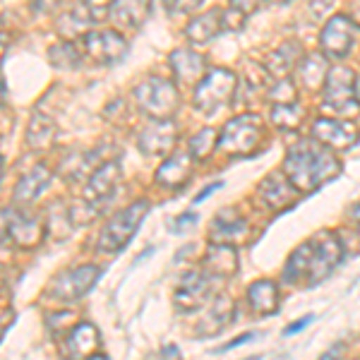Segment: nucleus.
Returning a JSON list of instances; mask_svg holds the SVG:
<instances>
[{
  "label": "nucleus",
  "mask_w": 360,
  "mask_h": 360,
  "mask_svg": "<svg viewBox=\"0 0 360 360\" xmlns=\"http://www.w3.org/2000/svg\"><path fill=\"white\" fill-rule=\"evenodd\" d=\"M341 257H344V248H341L339 238L332 231H322L312 240L303 243L288 257L286 269H283V281L298 283L307 278L310 283H319L339 266Z\"/></svg>",
  "instance_id": "1"
},
{
  "label": "nucleus",
  "mask_w": 360,
  "mask_h": 360,
  "mask_svg": "<svg viewBox=\"0 0 360 360\" xmlns=\"http://www.w3.org/2000/svg\"><path fill=\"white\" fill-rule=\"evenodd\" d=\"M339 171L341 164L334 152L315 137L293 147L283 161V173L298 190H317L319 185L339 176Z\"/></svg>",
  "instance_id": "2"
},
{
  "label": "nucleus",
  "mask_w": 360,
  "mask_h": 360,
  "mask_svg": "<svg viewBox=\"0 0 360 360\" xmlns=\"http://www.w3.org/2000/svg\"><path fill=\"white\" fill-rule=\"evenodd\" d=\"M264 139V123L257 113H243L224 125L217 147L229 156H250Z\"/></svg>",
  "instance_id": "3"
},
{
  "label": "nucleus",
  "mask_w": 360,
  "mask_h": 360,
  "mask_svg": "<svg viewBox=\"0 0 360 360\" xmlns=\"http://www.w3.org/2000/svg\"><path fill=\"white\" fill-rule=\"evenodd\" d=\"M238 91V77L229 68H212L195 86V108L200 113H217L231 106Z\"/></svg>",
  "instance_id": "4"
},
{
  "label": "nucleus",
  "mask_w": 360,
  "mask_h": 360,
  "mask_svg": "<svg viewBox=\"0 0 360 360\" xmlns=\"http://www.w3.org/2000/svg\"><path fill=\"white\" fill-rule=\"evenodd\" d=\"M135 101L139 111L147 113L152 120H164L171 118L180 106V91L173 79L166 77H152L142 79L135 86Z\"/></svg>",
  "instance_id": "5"
},
{
  "label": "nucleus",
  "mask_w": 360,
  "mask_h": 360,
  "mask_svg": "<svg viewBox=\"0 0 360 360\" xmlns=\"http://www.w3.org/2000/svg\"><path fill=\"white\" fill-rule=\"evenodd\" d=\"M149 214V202L139 200L135 205L125 207L123 212H118L115 217L103 226L101 236H98V250L101 252H120L130 238L137 233L139 224L144 221V217Z\"/></svg>",
  "instance_id": "6"
},
{
  "label": "nucleus",
  "mask_w": 360,
  "mask_h": 360,
  "mask_svg": "<svg viewBox=\"0 0 360 360\" xmlns=\"http://www.w3.org/2000/svg\"><path fill=\"white\" fill-rule=\"evenodd\" d=\"M356 34L358 25L353 22V17L348 15H332L327 22L322 25L319 32V49L327 58H346L351 53L353 44H356Z\"/></svg>",
  "instance_id": "7"
},
{
  "label": "nucleus",
  "mask_w": 360,
  "mask_h": 360,
  "mask_svg": "<svg viewBox=\"0 0 360 360\" xmlns=\"http://www.w3.org/2000/svg\"><path fill=\"white\" fill-rule=\"evenodd\" d=\"M84 53L98 65H115L123 60L127 53V41L118 29H101V32H89L82 37Z\"/></svg>",
  "instance_id": "8"
},
{
  "label": "nucleus",
  "mask_w": 360,
  "mask_h": 360,
  "mask_svg": "<svg viewBox=\"0 0 360 360\" xmlns=\"http://www.w3.org/2000/svg\"><path fill=\"white\" fill-rule=\"evenodd\" d=\"M98 276H101V269L94 264L77 266V269H70L65 274L58 276L56 281L51 283L49 293L53 295V298L63 300V303H72V300L82 298V295L94 286Z\"/></svg>",
  "instance_id": "9"
},
{
  "label": "nucleus",
  "mask_w": 360,
  "mask_h": 360,
  "mask_svg": "<svg viewBox=\"0 0 360 360\" xmlns=\"http://www.w3.org/2000/svg\"><path fill=\"white\" fill-rule=\"evenodd\" d=\"M312 137L327 144L329 149H351L358 142L360 132L351 120L327 115V118H319L312 123Z\"/></svg>",
  "instance_id": "10"
},
{
  "label": "nucleus",
  "mask_w": 360,
  "mask_h": 360,
  "mask_svg": "<svg viewBox=\"0 0 360 360\" xmlns=\"http://www.w3.org/2000/svg\"><path fill=\"white\" fill-rule=\"evenodd\" d=\"M178 139L176 125L171 123V118L164 120H152L137 137V147L144 156H164L173 149Z\"/></svg>",
  "instance_id": "11"
},
{
  "label": "nucleus",
  "mask_w": 360,
  "mask_h": 360,
  "mask_svg": "<svg viewBox=\"0 0 360 360\" xmlns=\"http://www.w3.org/2000/svg\"><path fill=\"white\" fill-rule=\"evenodd\" d=\"M120 176H123V171H120L118 161H106V164L96 166L91 171L89 180H86V188H84L86 202H91L94 207H101L106 200H111L120 183Z\"/></svg>",
  "instance_id": "12"
},
{
  "label": "nucleus",
  "mask_w": 360,
  "mask_h": 360,
  "mask_svg": "<svg viewBox=\"0 0 360 360\" xmlns=\"http://www.w3.org/2000/svg\"><path fill=\"white\" fill-rule=\"evenodd\" d=\"M212 274L207 271H193L183 278V283L178 286L176 291V305L183 307V310L193 312L197 307H202L212 298Z\"/></svg>",
  "instance_id": "13"
},
{
  "label": "nucleus",
  "mask_w": 360,
  "mask_h": 360,
  "mask_svg": "<svg viewBox=\"0 0 360 360\" xmlns=\"http://www.w3.org/2000/svg\"><path fill=\"white\" fill-rule=\"evenodd\" d=\"M51 180H53V173H51L49 166L37 164L29 173L20 178V183L15 185V193H13V205L17 207H27L32 205L34 200H39L46 190H49Z\"/></svg>",
  "instance_id": "14"
},
{
  "label": "nucleus",
  "mask_w": 360,
  "mask_h": 360,
  "mask_svg": "<svg viewBox=\"0 0 360 360\" xmlns=\"http://www.w3.org/2000/svg\"><path fill=\"white\" fill-rule=\"evenodd\" d=\"M168 65H171L173 77L185 84H193L207 75V56L197 53L193 49H176L168 56Z\"/></svg>",
  "instance_id": "15"
},
{
  "label": "nucleus",
  "mask_w": 360,
  "mask_h": 360,
  "mask_svg": "<svg viewBox=\"0 0 360 360\" xmlns=\"http://www.w3.org/2000/svg\"><path fill=\"white\" fill-rule=\"evenodd\" d=\"M101 336L96 327L89 322H79L75 329H70L65 339V353L72 358H106L101 351Z\"/></svg>",
  "instance_id": "16"
},
{
  "label": "nucleus",
  "mask_w": 360,
  "mask_h": 360,
  "mask_svg": "<svg viewBox=\"0 0 360 360\" xmlns=\"http://www.w3.org/2000/svg\"><path fill=\"white\" fill-rule=\"evenodd\" d=\"M149 15V0H113L108 5V20L118 32L139 29Z\"/></svg>",
  "instance_id": "17"
},
{
  "label": "nucleus",
  "mask_w": 360,
  "mask_h": 360,
  "mask_svg": "<svg viewBox=\"0 0 360 360\" xmlns=\"http://www.w3.org/2000/svg\"><path fill=\"white\" fill-rule=\"evenodd\" d=\"M193 173V154L190 152H178L173 156H168L164 164L156 171V185L168 190H180L185 183L190 180Z\"/></svg>",
  "instance_id": "18"
},
{
  "label": "nucleus",
  "mask_w": 360,
  "mask_h": 360,
  "mask_svg": "<svg viewBox=\"0 0 360 360\" xmlns=\"http://www.w3.org/2000/svg\"><path fill=\"white\" fill-rule=\"evenodd\" d=\"M293 72H295V79H298V86H303L305 91H317L327 82L329 60L322 51H319V53H305L298 60Z\"/></svg>",
  "instance_id": "19"
},
{
  "label": "nucleus",
  "mask_w": 360,
  "mask_h": 360,
  "mask_svg": "<svg viewBox=\"0 0 360 360\" xmlns=\"http://www.w3.org/2000/svg\"><path fill=\"white\" fill-rule=\"evenodd\" d=\"M44 240V224L39 217L25 212V209H13L10 217V243H17L22 248L39 245Z\"/></svg>",
  "instance_id": "20"
},
{
  "label": "nucleus",
  "mask_w": 360,
  "mask_h": 360,
  "mask_svg": "<svg viewBox=\"0 0 360 360\" xmlns=\"http://www.w3.org/2000/svg\"><path fill=\"white\" fill-rule=\"evenodd\" d=\"M205 271L214 278H229L238 271V252L231 243H212L205 252Z\"/></svg>",
  "instance_id": "21"
},
{
  "label": "nucleus",
  "mask_w": 360,
  "mask_h": 360,
  "mask_svg": "<svg viewBox=\"0 0 360 360\" xmlns=\"http://www.w3.org/2000/svg\"><path fill=\"white\" fill-rule=\"evenodd\" d=\"M183 34L190 44H200V46L212 44L219 34H224L221 10L214 8V10H209V13H202V15L193 17V20L188 22V27L183 29Z\"/></svg>",
  "instance_id": "22"
},
{
  "label": "nucleus",
  "mask_w": 360,
  "mask_h": 360,
  "mask_svg": "<svg viewBox=\"0 0 360 360\" xmlns=\"http://www.w3.org/2000/svg\"><path fill=\"white\" fill-rule=\"evenodd\" d=\"M96 20H98V17L94 15V10H91L86 3L75 5L72 10H68V13H63L60 17H58V32H60L63 39L72 41V39L89 34L91 25H94Z\"/></svg>",
  "instance_id": "23"
},
{
  "label": "nucleus",
  "mask_w": 360,
  "mask_h": 360,
  "mask_svg": "<svg viewBox=\"0 0 360 360\" xmlns=\"http://www.w3.org/2000/svg\"><path fill=\"white\" fill-rule=\"evenodd\" d=\"M295 185L288 180V176L283 171H276L271 176H266L262 183H259V195L264 197V202L269 205L271 209H278L288 202L295 200Z\"/></svg>",
  "instance_id": "24"
},
{
  "label": "nucleus",
  "mask_w": 360,
  "mask_h": 360,
  "mask_svg": "<svg viewBox=\"0 0 360 360\" xmlns=\"http://www.w3.org/2000/svg\"><path fill=\"white\" fill-rule=\"evenodd\" d=\"M231 319H233V300H231L229 295H217L214 303L209 305L205 319H202L200 327H197V334L200 336L221 334L231 324Z\"/></svg>",
  "instance_id": "25"
},
{
  "label": "nucleus",
  "mask_w": 360,
  "mask_h": 360,
  "mask_svg": "<svg viewBox=\"0 0 360 360\" xmlns=\"http://www.w3.org/2000/svg\"><path fill=\"white\" fill-rule=\"evenodd\" d=\"M303 46L295 44V41H286L278 51H274L269 58L264 60V68L269 75H274V77H288V72H293L295 65H298V60L303 58Z\"/></svg>",
  "instance_id": "26"
},
{
  "label": "nucleus",
  "mask_w": 360,
  "mask_h": 360,
  "mask_svg": "<svg viewBox=\"0 0 360 360\" xmlns=\"http://www.w3.org/2000/svg\"><path fill=\"white\" fill-rule=\"evenodd\" d=\"M248 303L257 315H271L278 310V288L269 278H259L248 288Z\"/></svg>",
  "instance_id": "27"
},
{
  "label": "nucleus",
  "mask_w": 360,
  "mask_h": 360,
  "mask_svg": "<svg viewBox=\"0 0 360 360\" xmlns=\"http://www.w3.org/2000/svg\"><path fill=\"white\" fill-rule=\"evenodd\" d=\"M56 123L51 118H46L44 113H37L29 123L27 130V144L32 149H49L56 142Z\"/></svg>",
  "instance_id": "28"
},
{
  "label": "nucleus",
  "mask_w": 360,
  "mask_h": 360,
  "mask_svg": "<svg viewBox=\"0 0 360 360\" xmlns=\"http://www.w3.org/2000/svg\"><path fill=\"white\" fill-rule=\"evenodd\" d=\"M245 233H248V224L243 219L226 221V224H221V219H214L209 238H212V243H231V245H236V243H240L245 238Z\"/></svg>",
  "instance_id": "29"
},
{
  "label": "nucleus",
  "mask_w": 360,
  "mask_h": 360,
  "mask_svg": "<svg viewBox=\"0 0 360 360\" xmlns=\"http://www.w3.org/2000/svg\"><path fill=\"white\" fill-rule=\"evenodd\" d=\"M305 118V111L298 106V103H274L271 108V123L281 130H295Z\"/></svg>",
  "instance_id": "30"
},
{
  "label": "nucleus",
  "mask_w": 360,
  "mask_h": 360,
  "mask_svg": "<svg viewBox=\"0 0 360 360\" xmlns=\"http://www.w3.org/2000/svg\"><path fill=\"white\" fill-rule=\"evenodd\" d=\"M49 60L53 63V68H58V70H77L82 65V56H79V51L75 49V44L68 41V39L49 51Z\"/></svg>",
  "instance_id": "31"
},
{
  "label": "nucleus",
  "mask_w": 360,
  "mask_h": 360,
  "mask_svg": "<svg viewBox=\"0 0 360 360\" xmlns=\"http://www.w3.org/2000/svg\"><path fill=\"white\" fill-rule=\"evenodd\" d=\"M217 142H219L217 132H214L212 127H202V130L190 139V154H193L195 159H207V156L214 152Z\"/></svg>",
  "instance_id": "32"
},
{
  "label": "nucleus",
  "mask_w": 360,
  "mask_h": 360,
  "mask_svg": "<svg viewBox=\"0 0 360 360\" xmlns=\"http://www.w3.org/2000/svg\"><path fill=\"white\" fill-rule=\"evenodd\" d=\"M266 98L274 103H293V101H298V91H295V86L288 77H278L276 82L271 84V89L266 91Z\"/></svg>",
  "instance_id": "33"
},
{
  "label": "nucleus",
  "mask_w": 360,
  "mask_h": 360,
  "mask_svg": "<svg viewBox=\"0 0 360 360\" xmlns=\"http://www.w3.org/2000/svg\"><path fill=\"white\" fill-rule=\"evenodd\" d=\"M245 22H248V15L238 13V10H236V8H231V5H229V10H221V25H224V32H229V34L243 32V29H245Z\"/></svg>",
  "instance_id": "34"
},
{
  "label": "nucleus",
  "mask_w": 360,
  "mask_h": 360,
  "mask_svg": "<svg viewBox=\"0 0 360 360\" xmlns=\"http://www.w3.org/2000/svg\"><path fill=\"white\" fill-rule=\"evenodd\" d=\"M202 3H205V0H171L168 10L176 15H193L195 10L202 8Z\"/></svg>",
  "instance_id": "35"
},
{
  "label": "nucleus",
  "mask_w": 360,
  "mask_h": 360,
  "mask_svg": "<svg viewBox=\"0 0 360 360\" xmlns=\"http://www.w3.org/2000/svg\"><path fill=\"white\" fill-rule=\"evenodd\" d=\"M264 3L266 0H229L231 8H236L238 13H243V15H255Z\"/></svg>",
  "instance_id": "36"
},
{
  "label": "nucleus",
  "mask_w": 360,
  "mask_h": 360,
  "mask_svg": "<svg viewBox=\"0 0 360 360\" xmlns=\"http://www.w3.org/2000/svg\"><path fill=\"white\" fill-rule=\"evenodd\" d=\"M334 0H310V17L315 22H322L327 13L332 10Z\"/></svg>",
  "instance_id": "37"
},
{
  "label": "nucleus",
  "mask_w": 360,
  "mask_h": 360,
  "mask_svg": "<svg viewBox=\"0 0 360 360\" xmlns=\"http://www.w3.org/2000/svg\"><path fill=\"white\" fill-rule=\"evenodd\" d=\"M197 224V214L195 212H188V214H180V217L173 221L171 231L173 233H185L188 229H193V226Z\"/></svg>",
  "instance_id": "38"
},
{
  "label": "nucleus",
  "mask_w": 360,
  "mask_h": 360,
  "mask_svg": "<svg viewBox=\"0 0 360 360\" xmlns=\"http://www.w3.org/2000/svg\"><path fill=\"white\" fill-rule=\"evenodd\" d=\"M257 332H248V334H240V336H238V339L236 341H231V344H224V346H219L217 348V351H214V353H226V351H233V348H238V346H243V344H250V341H255V339H257Z\"/></svg>",
  "instance_id": "39"
},
{
  "label": "nucleus",
  "mask_w": 360,
  "mask_h": 360,
  "mask_svg": "<svg viewBox=\"0 0 360 360\" xmlns=\"http://www.w3.org/2000/svg\"><path fill=\"white\" fill-rule=\"evenodd\" d=\"M10 217H13V209H0V243L10 240Z\"/></svg>",
  "instance_id": "40"
},
{
  "label": "nucleus",
  "mask_w": 360,
  "mask_h": 360,
  "mask_svg": "<svg viewBox=\"0 0 360 360\" xmlns=\"http://www.w3.org/2000/svg\"><path fill=\"white\" fill-rule=\"evenodd\" d=\"M34 10H39V13H53L58 8V0H32Z\"/></svg>",
  "instance_id": "41"
},
{
  "label": "nucleus",
  "mask_w": 360,
  "mask_h": 360,
  "mask_svg": "<svg viewBox=\"0 0 360 360\" xmlns=\"http://www.w3.org/2000/svg\"><path fill=\"white\" fill-rule=\"evenodd\" d=\"M221 185H224L221 180H217V183H212V185H209V188H205V190H202L200 195L195 197V205H200L202 200H207V197L212 195V193H217V190H221Z\"/></svg>",
  "instance_id": "42"
},
{
  "label": "nucleus",
  "mask_w": 360,
  "mask_h": 360,
  "mask_svg": "<svg viewBox=\"0 0 360 360\" xmlns=\"http://www.w3.org/2000/svg\"><path fill=\"white\" fill-rule=\"evenodd\" d=\"M312 319H315V315H305L303 319H298V322H295V324H291V327H286V334H295V332H300V329H305L307 324L312 322Z\"/></svg>",
  "instance_id": "43"
},
{
  "label": "nucleus",
  "mask_w": 360,
  "mask_h": 360,
  "mask_svg": "<svg viewBox=\"0 0 360 360\" xmlns=\"http://www.w3.org/2000/svg\"><path fill=\"white\" fill-rule=\"evenodd\" d=\"M5 96H8V89H5V79H3V75H0V103L5 101Z\"/></svg>",
  "instance_id": "44"
},
{
  "label": "nucleus",
  "mask_w": 360,
  "mask_h": 360,
  "mask_svg": "<svg viewBox=\"0 0 360 360\" xmlns=\"http://www.w3.org/2000/svg\"><path fill=\"white\" fill-rule=\"evenodd\" d=\"M168 353H171V356H180V351H178V348L176 346H164V356H168Z\"/></svg>",
  "instance_id": "45"
},
{
  "label": "nucleus",
  "mask_w": 360,
  "mask_h": 360,
  "mask_svg": "<svg viewBox=\"0 0 360 360\" xmlns=\"http://www.w3.org/2000/svg\"><path fill=\"white\" fill-rule=\"evenodd\" d=\"M5 176V161H3V156H0V180H3Z\"/></svg>",
  "instance_id": "46"
},
{
  "label": "nucleus",
  "mask_w": 360,
  "mask_h": 360,
  "mask_svg": "<svg viewBox=\"0 0 360 360\" xmlns=\"http://www.w3.org/2000/svg\"><path fill=\"white\" fill-rule=\"evenodd\" d=\"M356 98H358V103H360V77L356 79Z\"/></svg>",
  "instance_id": "47"
},
{
  "label": "nucleus",
  "mask_w": 360,
  "mask_h": 360,
  "mask_svg": "<svg viewBox=\"0 0 360 360\" xmlns=\"http://www.w3.org/2000/svg\"><path fill=\"white\" fill-rule=\"evenodd\" d=\"M266 3H274V5H283V3H291V0H266Z\"/></svg>",
  "instance_id": "48"
},
{
  "label": "nucleus",
  "mask_w": 360,
  "mask_h": 360,
  "mask_svg": "<svg viewBox=\"0 0 360 360\" xmlns=\"http://www.w3.org/2000/svg\"><path fill=\"white\" fill-rule=\"evenodd\" d=\"M3 332H5V324H3V322H0V336H3Z\"/></svg>",
  "instance_id": "49"
},
{
  "label": "nucleus",
  "mask_w": 360,
  "mask_h": 360,
  "mask_svg": "<svg viewBox=\"0 0 360 360\" xmlns=\"http://www.w3.org/2000/svg\"><path fill=\"white\" fill-rule=\"evenodd\" d=\"M166 5H171V0H166Z\"/></svg>",
  "instance_id": "50"
}]
</instances>
